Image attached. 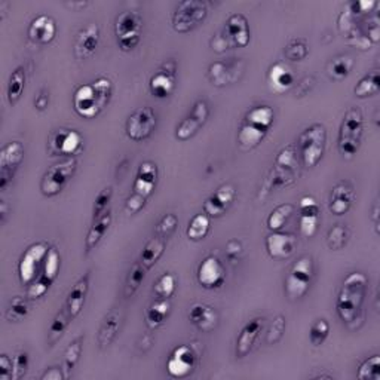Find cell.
<instances>
[{"label":"cell","instance_id":"cell-1","mask_svg":"<svg viewBox=\"0 0 380 380\" xmlns=\"http://www.w3.org/2000/svg\"><path fill=\"white\" fill-rule=\"evenodd\" d=\"M367 285H369V280L362 272H351L341 283L337 294L336 311L339 318L351 328H353V324L361 318L367 296Z\"/></svg>","mask_w":380,"mask_h":380},{"label":"cell","instance_id":"cell-2","mask_svg":"<svg viewBox=\"0 0 380 380\" xmlns=\"http://www.w3.org/2000/svg\"><path fill=\"white\" fill-rule=\"evenodd\" d=\"M113 83L107 78H98L94 82L76 88L73 94L74 111L83 119H94L103 111L111 100Z\"/></svg>","mask_w":380,"mask_h":380},{"label":"cell","instance_id":"cell-3","mask_svg":"<svg viewBox=\"0 0 380 380\" xmlns=\"http://www.w3.org/2000/svg\"><path fill=\"white\" fill-rule=\"evenodd\" d=\"M299 177V161L297 149L294 144H287L283 147L273 161V165L266 177L263 186L259 190L257 199L263 201L273 190L284 189L294 184Z\"/></svg>","mask_w":380,"mask_h":380},{"label":"cell","instance_id":"cell-4","mask_svg":"<svg viewBox=\"0 0 380 380\" xmlns=\"http://www.w3.org/2000/svg\"><path fill=\"white\" fill-rule=\"evenodd\" d=\"M364 133V118L358 107H351L345 113L339 128L337 147L344 158H352L358 154Z\"/></svg>","mask_w":380,"mask_h":380},{"label":"cell","instance_id":"cell-5","mask_svg":"<svg viewBox=\"0 0 380 380\" xmlns=\"http://www.w3.org/2000/svg\"><path fill=\"white\" fill-rule=\"evenodd\" d=\"M327 149V128L324 123H312L299 137V155L303 167L313 168L323 161Z\"/></svg>","mask_w":380,"mask_h":380},{"label":"cell","instance_id":"cell-6","mask_svg":"<svg viewBox=\"0 0 380 380\" xmlns=\"http://www.w3.org/2000/svg\"><path fill=\"white\" fill-rule=\"evenodd\" d=\"M315 273V266L311 256H301L293 266L285 278L284 291L290 301L305 297L311 288Z\"/></svg>","mask_w":380,"mask_h":380},{"label":"cell","instance_id":"cell-7","mask_svg":"<svg viewBox=\"0 0 380 380\" xmlns=\"http://www.w3.org/2000/svg\"><path fill=\"white\" fill-rule=\"evenodd\" d=\"M208 17V5L204 0H183L172 12L171 24L177 33H189Z\"/></svg>","mask_w":380,"mask_h":380},{"label":"cell","instance_id":"cell-8","mask_svg":"<svg viewBox=\"0 0 380 380\" xmlns=\"http://www.w3.org/2000/svg\"><path fill=\"white\" fill-rule=\"evenodd\" d=\"M78 170V161L69 158L49 167L41 180V192L46 198H54L60 195L67 183L73 179V175Z\"/></svg>","mask_w":380,"mask_h":380},{"label":"cell","instance_id":"cell-9","mask_svg":"<svg viewBox=\"0 0 380 380\" xmlns=\"http://www.w3.org/2000/svg\"><path fill=\"white\" fill-rule=\"evenodd\" d=\"M143 29V18L138 12L125 11L121 12L115 21V34L118 46L123 53H130L138 43Z\"/></svg>","mask_w":380,"mask_h":380},{"label":"cell","instance_id":"cell-10","mask_svg":"<svg viewBox=\"0 0 380 380\" xmlns=\"http://www.w3.org/2000/svg\"><path fill=\"white\" fill-rule=\"evenodd\" d=\"M60 268H61L60 252L55 247H50L48 250L46 257H45L42 273L37 276V280H34L27 288V299L37 300V299L43 297L48 293L50 285H53L54 281L57 280V276L60 273Z\"/></svg>","mask_w":380,"mask_h":380},{"label":"cell","instance_id":"cell-11","mask_svg":"<svg viewBox=\"0 0 380 380\" xmlns=\"http://www.w3.org/2000/svg\"><path fill=\"white\" fill-rule=\"evenodd\" d=\"M156 128V113L149 106L134 110L125 125V134L131 142L142 143L154 134Z\"/></svg>","mask_w":380,"mask_h":380},{"label":"cell","instance_id":"cell-12","mask_svg":"<svg viewBox=\"0 0 380 380\" xmlns=\"http://www.w3.org/2000/svg\"><path fill=\"white\" fill-rule=\"evenodd\" d=\"M245 62L240 58L220 60L212 62L208 67V79L214 86L223 88L227 85L238 83L240 78H243Z\"/></svg>","mask_w":380,"mask_h":380},{"label":"cell","instance_id":"cell-13","mask_svg":"<svg viewBox=\"0 0 380 380\" xmlns=\"http://www.w3.org/2000/svg\"><path fill=\"white\" fill-rule=\"evenodd\" d=\"M198 364V353L194 346L179 345L172 349L167 360V373L172 379H184L194 373Z\"/></svg>","mask_w":380,"mask_h":380},{"label":"cell","instance_id":"cell-14","mask_svg":"<svg viewBox=\"0 0 380 380\" xmlns=\"http://www.w3.org/2000/svg\"><path fill=\"white\" fill-rule=\"evenodd\" d=\"M48 250L46 243H36L22 252L18 263V276L21 284L30 285L34 281L39 266L48 255Z\"/></svg>","mask_w":380,"mask_h":380},{"label":"cell","instance_id":"cell-15","mask_svg":"<svg viewBox=\"0 0 380 380\" xmlns=\"http://www.w3.org/2000/svg\"><path fill=\"white\" fill-rule=\"evenodd\" d=\"M24 146L21 142L8 143L0 151V190H6L24 159Z\"/></svg>","mask_w":380,"mask_h":380},{"label":"cell","instance_id":"cell-16","mask_svg":"<svg viewBox=\"0 0 380 380\" xmlns=\"http://www.w3.org/2000/svg\"><path fill=\"white\" fill-rule=\"evenodd\" d=\"M196 280L205 290H219L226 281V269L220 259L214 255L207 256L198 266Z\"/></svg>","mask_w":380,"mask_h":380},{"label":"cell","instance_id":"cell-17","mask_svg":"<svg viewBox=\"0 0 380 380\" xmlns=\"http://www.w3.org/2000/svg\"><path fill=\"white\" fill-rule=\"evenodd\" d=\"M175 72L177 62L168 60L159 67V70L151 76L149 81V91L158 100L168 98L175 88Z\"/></svg>","mask_w":380,"mask_h":380},{"label":"cell","instance_id":"cell-18","mask_svg":"<svg viewBox=\"0 0 380 380\" xmlns=\"http://www.w3.org/2000/svg\"><path fill=\"white\" fill-rule=\"evenodd\" d=\"M210 116V107L205 100H198L190 115L180 122L175 130V138L179 142H187L192 138L201 126H204Z\"/></svg>","mask_w":380,"mask_h":380},{"label":"cell","instance_id":"cell-19","mask_svg":"<svg viewBox=\"0 0 380 380\" xmlns=\"http://www.w3.org/2000/svg\"><path fill=\"white\" fill-rule=\"evenodd\" d=\"M264 247L268 256L273 260H287L297 250V238L293 233L271 232L264 239Z\"/></svg>","mask_w":380,"mask_h":380},{"label":"cell","instance_id":"cell-20","mask_svg":"<svg viewBox=\"0 0 380 380\" xmlns=\"http://www.w3.org/2000/svg\"><path fill=\"white\" fill-rule=\"evenodd\" d=\"M83 147V138L76 130H58L53 134L49 142V150L53 155L73 156L78 155Z\"/></svg>","mask_w":380,"mask_h":380},{"label":"cell","instance_id":"cell-21","mask_svg":"<svg viewBox=\"0 0 380 380\" xmlns=\"http://www.w3.org/2000/svg\"><path fill=\"white\" fill-rule=\"evenodd\" d=\"M222 34L231 48H245L251 41V32L247 17L239 14V12L238 14H232L226 20Z\"/></svg>","mask_w":380,"mask_h":380},{"label":"cell","instance_id":"cell-22","mask_svg":"<svg viewBox=\"0 0 380 380\" xmlns=\"http://www.w3.org/2000/svg\"><path fill=\"white\" fill-rule=\"evenodd\" d=\"M266 79H268V86H269L271 93H273L276 95L288 93L290 90H293L294 85H296L294 72L291 70V67L283 61H278L269 67Z\"/></svg>","mask_w":380,"mask_h":380},{"label":"cell","instance_id":"cell-23","mask_svg":"<svg viewBox=\"0 0 380 380\" xmlns=\"http://www.w3.org/2000/svg\"><path fill=\"white\" fill-rule=\"evenodd\" d=\"M236 198V189L231 183L222 184L215 192L205 199L204 212L208 217H222V215L229 210L232 202Z\"/></svg>","mask_w":380,"mask_h":380},{"label":"cell","instance_id":"cell-24","mask_svg":"<svg viewBox=\"0 0 380 380\" xmlns=\"http://www.w3.org/2000/svg\"><path fill=\"white\" fill-rule=\"evenodd\" d=\"M100 27L98 24L91 22L85 25V27L76 36L74 42V57L78 60H88L91 58L98 49L100 45Z\"/></svg>","mask_w":380,"mask_h":380},{"label":"cell","instance_id":"cell-25","mask_svg":"<svg viewBox=\"0 0 380 380\" xmlns=\"http://www.w3.org/2000/svg\"><path fill=\"white\" fill-rule=\"evenodd\" d=\"M263 327H264V318H262V316L252 318L243 327V330H240L236 339V346H235L236 358H245L252 351L256 341L260 337V333L263 332Z\"/></svg>","mask_w":380,"mask_h":380},{"label":"cell","instance_id":"cell-26","mask_svg":"<svg viewBox=\"0 0 380 380\" xmlns=\"http://www.w3.org/2000/svg\"><path fill=\"white\" fill-rule=\"evenodd\" d=\"M158 177H159V171H158L156 163L150 161L142 162L140 167H138L135 180L133 184L134 194H138L149 199L155 192L156 184H158Z\"/></svg>","mask_w":380,"mask_h":380},{"label":"cell","instance_id":"cell-27","mask_svg":"<svg viewBox=\"0 0 380 380\" xmlns=\"http://www.w3.org/2000/svg\"><path fill=\"white\" fill-rule=\"evenodd\" d=\"M353 187L349 182L341 180L339 182L330 194V199H328V210L334 215H345L353 205Z\"/></svg>","mask_w":380,"mask_h":380},{"label":"cell","instance_id":"cell-28","mask_svg":"<svg viewBox=\"0 0 380 380\" xmlns=\"http://www.w3.org/2000/svg\"><path fill=\"white\" fill-rule=\"evenodd\" d=\"M55 34H57V24L54 18L49 15L36 17L30 22L29 30H27L29 39L37 45L50 43L55 39Z\"/></svg>","mask_w":380,"mask_h":380},{"label":"cell","instance_id":"cell-29","mask_svg":"<svg viewBox=\"0 0 380 380\" xmlns=\"http://www.w3.org/2000/svg\"><path fill=\"white\" fill-rule=\"evenodd\" d=\"M189 320L202 333H210L217 327L219 313L212 306L205 305V303H195V305L190 308Z\"/></svg>","mask_w":380,"mask_h":380},{"label":"cell","instance_id":"cell-30","mask_svg":"<svg viewBox=\"0 0 380 380\" xmlns=\"http://www.w3.org/2000/svg\"><path fill=\"white\" fill-rule=\"evenodd\" d=\"M88 291H90V272H86L85 275L79 278L78 281H76V284L72 287L70 293L67 296L66 309L72 320H74L76 316H79V313L82 312L85 301H86Z\"/></svg>","mask_w":380,"mask_h":380},{"label":"cell","instance_id":"cell-31","mask_svg":"<svg viewBox=\"0 0 380 380\" xmlns=\"http://www.w3.org/2000/svg\"><path fill=\"white\" fill-rule=\"evenodd\" d=\"M122 325V312L118 309H113L107 313L103 324L100 327V332L97 336V344L101 351L107 349L113 341H115L116 336L119 334Z\"/></svg>","mask_w":380,"mask_h":380},{"label":"cell","instance_id":"cell-32","mask_svg":"<svg viewBox=\"0 0 380 380\" xmlns=\"http://www.w3.org/2000/svg\"><path fill=\"white\" fill-rule=\"evenodd\" d=\"M171 313V301L170 299H156L151 301L146 309V325L150 330H156L161 325L165 324Z\"/></svg>","mask_w":380,"mask_h":380},{"label":"cell","instance_id":"cell-33","mask_svg":"<svg viewBox=\"0 0 380 380\" xmlns=\"http://www.w3.org/2000/svg\"><path fill=\"white\" fill-rule=\"evenodd\" d=\"M111 222H113V215H111L110 210L106 211L97 220H93V224L90 227V232H88L86 239H85L86 255H88V252H91L93 250H95V247L101 243V239L104 238V235L109 231Z\"/></svg>","mask_w":380,"mask_h":380},{"label":"cell","instance_id":"cell-34","mask_svg":"<svg viewBox=\"0 0 380 380\" xmlns=\"http://www.w3.org/2000/svg\"><path fill=\"white\" fill-rule=\"evenodd\" d=\"M273 121H275V111L268 104H260V106H255L252 109H250L244 119L245 123L255 126V128L264 133H269L271 126L273 125Z\"/></svg>","mask_w":380,"mask_h":380},{"label":"cell","instance_id":"cell-35","mask_svg":"<svg viewBox=\"0 0 380 380\" xmlns=\"http://www.w3.org/2000/svg\"><path fill=\"white\" fill-rule=\"evenodd\" d=\"M165 247H167V239L159 238L156 235L144 245L142 256H140V262L147 271L154 268V266L159 262V259L163 256V252H165Z\"/></svg>","mask_w":380,"mask_h":380},{"label":"cell","instance_id":"cell-36","mask_svg":"<svg viewBox=\"0 0 380 380\" xmlns=\"http://www.w3.org/2000/svg\"><path fill=\"white\" fill-rule=\"evenodd\" d=\"M266 135H268V133L260 131V130L255 128V126L243 122V125H240V128L238 131L236 142H238V146L240 150L250 151L252 149H256L264 140Z\"/></svg>","mask_w":380,"mask_h":380},{"label":"cell","instance_id":"cell-37","mask_svg":"<svg viewBox=\"0 0 380 380\" xmlns=\"http://www.w3.org/2000/svg\"><path fill=\"white\" fill-rule=\"evenodd\" d=\"M25 88V69L22 66H18L11 73L8 81V90H6V98L11 106H15Z\"/></svg>","mask_w":380,"mask_h":380},{"label":"cell","instance_id":"cell-38","mask_svg":"<svg viewBox=\"0 0 380 380\" xmlns=\"http://www.w3.org/2000/svg\"><path fill=\"white\" fill-rule=\"evenodd\" d=\"M211 227V220L205 212H199L196 215H194L192 220L189 222L187 229H186V235L190 240H202L205 239Z\"/></svg>","mask_w":380,"mask_h":380},{"label":"cell","instance_id":"cell-39","mask_svg":"<svg viewBox=\"0 0 380 380\" xmlns=\"http://www.w3.org/2000/svg\"><path fill=\"white\" fill-rule=\"evenodd\" d=\"M294 205L290 204V202H285V204L278 205L273 208L269 214L268 220H266V224H268V229L271 232H280L283 227L287 224L291 215L294 212Z\"/></svg>","mask_w":380,"mask_h":380},{"label":"cell","instance_id":"cell-40","mask_svg":"<svg viewBox=\"0 0 380 380\" xmlns=\"http://www.w3.org/2000/svg\"><path fill=\"white\" fill-rule=\"evenodd\" d=\"M379 90H380V73L379 69H374L370 73L362 76L357 86L353 88V94L358 98H367L376 95Z\"/></svg>","mask_w":380,"mask_h":380},{"label":"cell","instance_id":"cell-41","mask_svg":"<svg viewBox=\"0 0 380 380\" xmlns=\"http://www.w3.org/2000/svg\"><path fill=\"white\" fill-rule=\"evenodd\" d=\"M352 67H353V60L351 55H339L328 62L327 74L330 79L340 82L348 78L349 73L352 72Z\"/></svg>","mask_w":380,"mask_h":380},{"label":"cell","instance_id":"cell-42","mask_svg":"<svg viewBox=\"0 0 380 380\" xmlns=\"http://www.w3.org/2000/svg\"><path fill=\"white\" fill-rule=\"evenodd\" d=\"M83 336H78L73 341H70V345L65 351V360H62V370L66 373V377L69 379L70 373L76 367V364L79 362L81 355H82V349H83Z\"/></svg>","mask_w":380,"mask_h":380},{"label":"cell","instance_id":"cell-43","mask_svg":"<svg viewBox=\"0 0 380 380\" xmlns=\"http://www.w3.org/2000/svg\"><path fill=\"white\" fill-rule=\"evenodd\" d=\"M349 239V229L345 224H334L327 233L325 244L328 250L332 251H340L344 250L348 244Z\"/></svg>","mask_w":380,"mask_h":380},{"label":"cell","instance_id":"cell-44","mask_svg":"<svg viewBox=\"0 0 380 380\" xmlns=\"http://www.w3.org/2000/svg\"><path fill=\"white\" fill-rule=\"evenodd\" d=\"M147 269L142 264V262H137L133 264L130 269L128 278H126L125 284V297H131L135 294V291L142 287L144 278H146Z\"/></svg>","mask_w":380,"mask_h":380},{"label":"cell","instance_id":"cell-45","mask_svg":"<svg viewBox=\"0 0 380 380\" xmlns=\"http://www.w3.org/2000/svg\"><path fill=\"white\" fill-rule=\"evenodd\" d=\"M177 280L175 276L170 272L161 275L156 283L154 284V293L158 299H170L175 293Z\"/></svg>","mask_w":380,"mask_h":380},{"label":"cell","instance_id":"cell-46","mask_svg":"<svg viewBox=\"0 0 380 380\" xmlns=\"http://www.w3.org/2000/svg\"><path fill=\"white\" fill-rule=\"evenodd\" d=\"M29 312H30V308H29L27 299L17 296L11 300V305L6 311V320L9 323H20L29 315Z\"/></svg>","mask_w":380,"mask_h":380},{"label":"cell","instance_id":"cell-47","mask_svg":"<svg viewBox=\"0 0 380 380\" xmlns=\"http://www.w3.org/2000/svg\"><path fill=\"white\" fill-rule=\"evenodd\" d=\"M328 336H330V323H328L325 318L315 320L311 325V330H309L311 344L315 348H318L325 344Z\"/></svg>","mask_w":380,"mask_h":380},{"label":"cell","instance_id":"cell-48","mask_svg":"<svg viewBox=\"0 0 380 380\" xmlns=\"http://www.w3.org/2000/svg\"><path fill=\"white\" fill-rule=\"evenodd\" d=\"M70 320L72 318L69 316V312H67L66 306L55 315L54 321L50 323V327H49V341H50V344L54 345V344H57L58 339H61L62 333L66 332V328H67Z\"/></svg>","mask_w":380,"mask_h":380},{"label":"cell","instance_id":"cell-49","mask_svg":"<svg viewBox=\"0 0 380 380\" xmlns=\"http://www.w3.org/2000/svg\"><path fill=\"white\" fill-rule=\"evenodd\" d=\"M284 55L290 61H303L309 55V45L305 39H291L284 49Z\"/></svg>","mask_w":380,"mask_h":380},{"label":"cell","instance_id":"cell-50","mask_svg":"<svg viewBox=\"0 0 380 380\" xmlns=\"http://www.w3.org/2000/svg\"><path fill=\"white\" fill-rule=\"evenodd\" d=\"M357 377L360 380H380V357L372 355L361 362Z\"/></svg>","mask_w":380,"mask_h":380},{"label":"cell","instance_id":"cell-51","mask_svg":"<svg viewBox=\"0 0 380 380\" xmlns=\"http://www.w3.org/2000/svg\"><path fill=\"white\" fill-rule=\"evenodd\" d=\"M113 198V187L111 186H106L103 190H100L95 202H94V210H93V220H97L98 217H101L106 211H109V205Z\"/></svg>","mask_w":380,"mask_h":380},{"label":"cell","instance_id":"cell-52","mask_svg":"<svg viewBox=\"0 0 380 380\" xmlns=\"http://www.w3.org/2000/svg\"><path fill=\"white\" fill-rule=\"evenodd\" d=\"M285 327H287V320L284 315H276L275 320L269 328L268 334H266V344L268 345H275L280 341L285 333Z\"/></svg>","mask_w":380,"mask_h":380},{"label":"cell","instance_id":"cell-53","mask_svg":"<svg viewBox=\"0 0 380 380\" xmlns=\"http://www.w3.org/2000/svg\"><path fill=\"white\" fill-rule=\"evenodd\" d=\"M177 224H179V219H177V215L172 212H168L159 220L155 235L159 238H163V239H168L172 235V232L177 229Z\"/></svg>","mask_w":380,"mask_h":380},{"label":"cell","instance_id":"cell-54","mask_svg":"<svg viewBox=\"0 0 380 380\" xmlns=\"http://www.w3.org/2000/svg\"><path fill=\"white\" fill-rule=\"evenodd\" d=\"M376 5H377L376 0H353V2H349L345 8L351 12V15L353 18H360L373 12Z\"/></svg>","mask_w":380,"mask_h":380},{"label":"cell","instance_id":"cell-55","mask_svg":"<svg viewBox=\"0 0 380 380\" xmlns=\"http://www.w3.org/2000/svg\"><path fill=\"white\" fill-rule=\"evenodd\" d=\"M14 360V372H12V380H20L25 376L30 365V357L27 351H18Z\"/></svg>","mask_w":380,"mask_h":380},{"label":"cell","instance_id":"cell-56","mask_svg":"<svg viewBox=\"0 0 380 380\" xmlns=\"http://www.w3.org/2000/svg\"><path fill=\"white\" fill-rule=\"evenodd\" d=\"M320 217L315 215H299V229L303 238H313L318 231Z\"/></svg>","mask_w":380,"mask_h":380},{"label":"cell","instance_id":"cell-57","mask_svg":"<svg viewBox=\"0 0 380 380\" xmlns=\"http://www.w3.org/2000/svg\"><path fill=\"white\" fill-rule=\"evenodd\" d=\"M243 252H244V247H243V243H240V240L231 239L229 243L226 244V259L232 264H235L240 260V257H243Z\"/></svg>","mask_w":380,"mask_h":380},{"label":"cell","instance_id":"cell-58","mask_svg":"<svg viewBox=\"0 0 380 380\" xmlns=\"http://www.w3.org/2000/svg\"><path fill=\"white\" fill-rule=\"evenodd\" d=\"M146 202H147V198L138 195V194H133L128 199H126L123 211L128 215H134L144 208Z\"/></svg>","mask_w":380,"mask_h":380},{"label":"cell","instance_id":"cell-59","mask_svg":"<svg viewBox=\"0 0 380 380\" xmlns=\"http://www.w3.org/2000/svg\"><path fill=\"white\" fill-rule=\"evenodd\" d=\"M12 372H14V360L8 353L0 355V380H12Z\"/></svg>","mask_w":380,"mask_h":380},{"label":"cell","instance_id":"cell-60","mask_svg":"<svg viewBox=\"0 0 380 380\" xmlns=\"http://www.w3.org/2000/svg\"><path fill=\"white\" fill-rule=\"evenodd\" d=\"M315 83H316V79L313 78V76H306V78H303L299 83L294 85L296 86V91H294L296 97L300 98V97L308 95L315 88Z\"/></svg>","mask_w":380,"mask_h":380},{"label":"cell","instance_id":"cell-61","mask_svg":"<svg viewBox=\"0 0 380 380\" xmlns=\"http://www.w3.org/2000/svg\"><path fill=\"white\" fill-rule=\"evenodd\" d=\"M365 36L369 37V41L376 45L380 39V24H379V18L373 17L369 21H367V30L364 32Z\"/></svg>","mask_w":380,"mask_h":380},{"label":"cell","instance_id":"cell-62","mask_svg":"<svg viewBox=\"0 0 380 380\" xmlns=\"http://www.w3.org/2000/svg\"><path fill=\"white\" fill-rule=\"evenodd\" d=\"M48 106H49V93L45 90V88H42L34 100V107L39 111H45Z\"/></svg>","mask_w":380,"mask_h":380},{"label":"cell","instance_id":"cell-63","mask_svg":"<svg viewBox=\"0 0 380 380\" xmlns=\"http://www.w3.org/2000/svg\"><path fill=\"white\" fill-rule=\"evenodd\" d=\"M62 379H67L66 373H62V370H60L58 367H50V369H48L41 377V380H62Z\"/></svg>","mask_w":380,"mask_h":380},{"label":"cell","instance_id":"cell-64","mask_svg":"<svg viewBox=\"0 0 380 380\" xmlns=\"http://www.w3.org/2000/svg\"><path fill=\"white\" fill-rule=\"evenodd\" d=\"M372 219H373V224H374L376 233H379V202L377 201L374 202L373 210H372Z\"/></svg>","mask_w":380,"mask_h":380}]
</instances>
